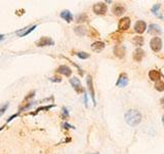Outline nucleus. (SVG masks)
Wrapping results in <instances>:
<instances>
[{"mask_svg": "<svg viewBox=\"0 0 164 154\" xmlns=\"http://www.w3.org/2000/svg\"><path fill=\"white\" fill-rule=\"evenodd\" d=\"M111 38L113 39H116V40H121L122 39V35H119V33H114V34L111 35Z\"/></svg>", "mask_w": 164, "mask_h": 154, "instance_id": "obj_29", "label": "nucleus"}, {"mask_svg": "<svg viewBox=\"0 0 164 154\" xmlns=\"http://www.w3.org/2000/svg\"><path fill=\"white\" fill-rule=\"evenodd\" d=\"M91 154H100V153H98V152H97V153H91Z\"/></svg>", "mask_w": 164, "mask_h": 154, "instance_id": "obj_38", "label": "nucleus"}, {"mask_svg": "<svg viewBox=\"0 0 164 154\" xmlns=\"http://www.w3.org/2000/svg\"><path fill=\"white\" fill-rule=\"evenodd\" d=\"M161 28L156 24H152L149 27V32L150 33H161Z\"/></svg>", "mask_w": 164, "mask_h": 154, "instance_id": "obj_19", "label": "nucleus"}, {"mask_svg": "<svg viewBox=\"0 0 164 154\" xmlns=\"http://www.w3.org/2000/svg\"><path fill=\"white\" fill-rule=\"evenodd\" d=\"M33 105V103H28V104H25L24 106H22L21 108L19 109V111H18V114H20V113H22V112H24V111H26L27 109H29L31 106Z\"/></svg>", "mask_w": 164, "mask_h": 154, "instance_id": "obj_26", "label": "nucleus"}, {"mask_svg": "<svg viewBox=\"0 0 164 154\" xmlns=\"http://www.w3.org/2000/svg\"><path fill=\"white\" fill-rule=\"evenodd\" d=\"M76 55H77V57L79 59H81V60H85V59H88L90 57L89 54H87V52H79Z\"/></svg>", "mask_w": 164, "mask_h": 154, "instance_id": "obj_24", "label": "nucleus"}, {"mask_svg": "<svg viewBox=\"0 0 164 154\" xmlns=\"http://www.w3.org/2000/svg\"><path fill=\"white\" fill-rule=\"evenodd\" d=\"M146 28H147V25L144 21H138L134 25V30L137 31V33H140V34H142V33L145 32Z\"/></svg>", "mask_w": 164, "mask_h": 154, "instance_id": "obj_10", "label": "nucleus"}, {"mask_svg": "<svg viewBox=\"0 0 164 154\" xmlns=\"http://www.w3.org/2000/svg\"><path fill=\"white\" fill-rule=\"evenodd\" d=\"M86 83H87V88L90 92V97L92 99L93 105L95 106V97H94V89H93V82H92V78L90 75H87L86 77Z\"/></svg>", "mask_w": 164, "mask_h": 154, "instance_id": "obj_5", "label": "nucleus"}, {"mask_svg": "<svg viewBox=\"0 0 164 154\" xmlns=\"http://www.w3.org/2000/svg\"><path fill=\"white\" fill-rule=\"evenodd\" d=\"M63 127L64 128H66V130H68V128H75L73 125H70L69 123H67V122H65L64 124H63Z\"/></svg>", "mask_w": 164, "mask_h": 154, "instance_id": "obj_32", "label": "nucleus"}, {"mask_svg": "<svg viewBox=\"0 0 164 154\" xmlns=\"http://www.w3.org/2000/svg\"><path fill=\"white\" fill-rule=\"evenodd\" d=\"M88 35L91 38H94V37H98V35H100V34H98V32L95 29H93V28H89Z\"/></svg>", "mask_w": 164, "mask_h": 154, "instance_id": "obj_25", "label": "nucleus"}, {"mask_svg": "<svg viewBox=\"0 0 164 154\" xmlns=\"http://www.w3.org/2000/svg\"><path fill=\"white\" fill-rule=\"evenodd\" d=\"M150 45H151V48L154 50V52H159L162 47V41L159 37H154L150 42Z\"/></svg>", "mask_w": 164, "mask_h": 154, "instance_id": "obj_7", "label": "nucleus"}, {"mask_svg": "<svg viewBox=\"0 0 164 154\" xmlns=\"http://www.w3.org/2000/svg\"><path fill=\"white\" fill-rule=\"evenodd\" d=\"M149 77L151 80L153 81H157L160 79L161 77V74L159 71H157V70H151V71L149 72Z\"/></svg>", "mask_w": 164, "mask_h": 154, "instance_id": "obj_16", "label": "nucleus"}, {"mask_svg": "<svg viewBox=\"0 0 164 154\" xmlns=\"http://www.w3.org/2000/svg\"><path fill=\"white\" fill-rule=\"evenodd\" d=\"M155 88L157 89L158 91H164V82L161 80H158L156 83H155Z\"/></svg>", "mask_w": 164, "mask_h": 154, "instance_id": "obj_21", "label": "nucleus"}, {"mask_svg": "<svg viewBox=\"0 0 164 154\" xmlns=\"http://www.w3.org/2000/svg\"><path fill=\"white\" fill-rule=\"evenodd\" d=\"M56 72H58V73H60V74H63V75H65V76H67V77H70V76H71V74H72L71 68H69V67L66 66V65L60 66L58 69H56Z\"/></svg>", "mask_w": 164, "mask_h": 154, "instance_id": "obj_9", "label": "nucleus"}, {"mask_svg": "<svg viewBox=\"0 0 164 154\" xmlns=\"http://www.w3.org/2000/svg\"><path fill=\"white\" fill-rule=\"evenodd\" d=\"M7 108H8V103H5V104L0 106V116L3 115L5 113V111L7 110Z\"/></svg>", "mask_w": 164, "mask_h": 154, "instance_id": "obj_27", "label": "nucleus"}, {"mask_svg": "<svg viewBox=\"0 0 164 154\" xmlns=\"http://www.w3.org/2000/svg\"><path fill=\"white\" fill-rule=\"evenodd\" d=\"M144 56H145L144 50L142 48H137V49H135L134 52V60L137 61V62H141L143 60Z\"/></svg>", "mask_w": 164, "mask_h": 154, "instance_id": "obj_14", "label": "nucleus"}, {"mask_svg": "<svg viewBox=\"0 0 164 154\" xmlns=\"http://www.w3.org/2000/svg\"><path fill=\"white\" fill-rule=\"evenodd\" d=\"M162 121H163V123H164V116L162 117Z\"/></svg>", "mask_w": 164, "mask_h": 154, "instance_id": "obj_37", "label": "nucleus"}, {"mask_svg": "<svg viewBox=\"0 0 164 154\" xmlns=\"http://www.w3.org/2000/svg\"><path fill=\"white\" fill-rule=\"evenodd\" d=\"M132 43L135 44V45H143L144 43V38L142 37V36H135V37H134V39H132Z\"/></svg>", "mask_w": 164, "mask_h": 154, "instance_id": "obj_20", "label": "nucleus"}, {"mask_svg": "<svg viewBox=\"0 0 164 154\" xmlns=\"http://www.w3.org/2000/svg\"><path fill=\"white\" fill-rule=\"evenodd\" d=\"M84 104H85V107H87V95H86V92H84Z\"/></svg>", "mask_w": 164, "mask_h": 154, "instance_id": "obj_34", "label": "nucleus"}, {"mask_svg": "<svg viewBox=\"0 0 164 154\" xmlns=\"http://www.w3.org/2000/svg\"><path fill=\"white\" fill-rule=\"evenodd\" d=\"M114 54L115 56H117L118 58H123L124 55H125V47L123 45H116L114 48Z\"/></svg>", "mask_w": 164, "mask_h": 154, "instance_id": "obj_12", "label": "nucleus"}, {"mask_svg": "<svg viewBox=\"0 0 164 154\" xmlns=\"http://www.w3.org/2000/svg\"><path fill=\"white\" fill-rule=\"evenodd\" d=\"M60 16H61L62 19H64L65 21L67 22V23H71V22L73 21V15L71 13L70 10H67V9L63 10Z\"/></svg>", "mask_w": 164, "mask_h": 154, "instance_id": "obj_11", "label": "nucleus"}, {"mask_svg": "<svg viewBox=\"0 0 164 154\" xmlns=\"http://www.w3.org/2000/svg\"><path fill=\"white\" fill-rule=\"evenodd\" d=\"M92 9L93 12H94V13H97V15H105V13H107V10H108V7H107V5L105 3L100 2V3H95L93 5Z\"/></svg>", "mask_w": 164, "mask_h": 154, "instance_id": "obj_3", "label": "nucleus"}, {"mask_svg": "<svg viewBox=\"0 0 164 154\" xmlns=\"http://www.w3.org/2000/svg\"><path fill=\"white\" fill-rule=\"evenodd\" d=\"M125 121L130 127H135L142 121V115L138 111L131 109L125 113Z\"/></svg>", "mask_w": 164, "mask_h": 154, "instance_id": "obj_1", "label": "nucleus"}, {"mask_svg": "<svg viewBox=\"0 0 164 154\" xmlns=\"http://www.w3.org/2000/svg\"><path fill=\"white\" fill-rule=\"evenodd\" d=\"M4 38H5V36H4V35H1V34H0V40H4Z\"/></svg>", "mask_w": 164, "mask_h": 154, "instance_id": "obj_35", "label": "nucleus"}, {"mask_svg": "<svg viewBox=\"0 0 164 154\" xmlns=\"http://www.w3.org/2000/svg\"><path fill=\"white\" fill-rule=\"evenodd\" d=\"M159 8H160V4H155L153 8H152V12H153L154 13H157V12L159 10Z\"/></svg>", "mask_w": 164, "mask_h": 154, "instance_id": "obj_31", "label": "nucleus"}, {"mask_svg": "<svg viewBox=\"0 0 164 154\" xmlns=\"http://www.w3.org/2000/svg\"><path fill=\"white\" fill-rule=\"evenodd\" d=\"M49 80L52 81V82H61L62 78H61V77H60V78H59V77H50Z\"/></svg>", "mask_w": 164, "mask_h": 154, "instance_id": "obj_30", "label": "nucleus"}, {"mask_svg": "<svg viewBox=\"0 0 164 154\" xmlns=\"http://www.w3.org/2000/svg\"><path fill=\"white\" fill-rule=\"evenodd\" d=\"M62 113H63V118H67L69 116V111L66 107H63L62 108Z\"/></svg>", "mask_w": 164, "mask_h": 154, "instance_id": "obj_28", "label": "nucleus"}, {"mask_svg": "<svg viewBox=\"0 0 164 154\" xmlns=\"http://www.w3.org/2000/svg\"><path fill=\"white\" fill-rule=\"evenodd\" d=\"M36 28H37V25H33V26H31V27H26V28H24V29L16 31V34L18 35L19 37H25V36H27L28 34H30L32 31L35 30Z\"/></svg>", "mask_w": 164, "mask_h": 154, "instance_id": "obj_6", "label": "nucleus"}, {"mask_svg": "<svg viewBox=\"0 0 164 154\" xmlns=\"http://www.w3.org/2000/svg\"><path fill=\"white\" fill-rule=\"evenodd\" d=\"M161 103H163V104H164V99H162V100H161Z\"/></svg>", "mask_w": 164, "mask_h": 154, "instance_id": "obj_36", "label": "nucleus"}, {"mask_svg": "<svg viewBox=\"0 0 164 154\" xmlns=\"http://www.w3.org/2000/svg\"><path fill=\"white\" fill-rule=\"evenodd\" d=\"M34 96H35V91H31L30 94H29V96H27V97H26V100H29V99H31V98H33Z\"/></svg>", "mask_w": 164, "mask_h": 154, "instance_id": "obj_33", "label": "nucleus"}, {"mask_svg": "<svg viewBox=\"0 0 164 154\" xmlns=\"http://www.w3.org/2000/svg\"><path fill=\"white\" fill-rule=\"evenodd\" d=\"M105 48V43L102 42V41H95L94 43L91 44V49L93 52H100L101 50H103Z\"/></svg>", "mask_w": 164, "mask_h": 154, "instance_id": "obj_15", "label": "nucleus"}, {"mask_svg": "<svg viewBox=\"0 0 164 154\" xmlns=\"http://www.w3.org/2000/svg\"><path fill=\"white\" fill-rule=\"evenodd\" d=\"M74 32L78 36H84L86 34V28L84 26H77L74 28Z\"/></svg>", "mask_w": 164, "mask_h": 154, "instance_id": "obj_17", "label": "nucleus"}, {"mask_svg": "<svg viewBox=\"0 0 164 154\" xmlns=\"http://www.w3.org/2000/svg\"><path fill=\"white\" fill-rule=\"evenodd\" d=\"M36 45H37L38 47L52 46V45H55V41H53L50 37L44 36V37H41V38L37 41V42H36Z\"/></svg>", "mask_w": 164, "mask_h": 154, "instance_id": "obj_2", "label": "nucleus"}, {"mask_svg": "<svg viewBox=\"0 0 164 154\" xmlns=\"http://www.w3.org/2000/svg\"><path fill=\"white\" fill-rule=\"evenodd\" d=\"M87 16L84 15V13H81V15L77 16V18H76V22L77 23H82V22H86L87 21Z\"/></svg>", "mask_w": 164, "mask_h": 154, "instance_id": "obj_23", "label": "nucleus"}, {"mask_svg": "<svg viewBox=\"0 0 164 154\" xmlns=\"http://www.w3.org/2000/svg\"><path fill=\"white\" fill-rule=\"evenodd\" d=\"M127 83H128V78H127L126 74H121L119 76V79H118L117 83H116V85L117 86H121V88H124V86L127 85Z\"/></svg>", "mask_w": 164, "mask_h": 154, "instance_id": "obj_13", "label": "nucleus"}, {"mask_svg": "<svg viewBox=\"0 0 164 154\" xmlns=\"http://www.w3.org/2000/svg\"><path fill=\"white\" fill-rule=\"evenodd\" d=\"M52 107H55V105H48V106H45V107H40V108H38L35 112H33V113H31V114H32V115H35V114H37L38 112H40L42 110L47 111V110H49V109H52Z\"/></svg>", "mask_w": 164, "mask_h": 154, "instance_id": "obj_22", "label": "nucleus"}, {"mask_svg": "<svg viewBox=\"0 0 164 154\" xmlns=\"http://www.w3.org/2000/svg\"><path fill=\"white\" fill-rule=\"evenodd\" d=\"M70 83H71V85L73 86V88H74L75 91L78 92V94H81V92H85V91H84L83 88H82V85H81L80 80H79L77 77L71 78V79H70Z\"/></svg>", "mask_w": 164, "mask_h": 154, "instance_id": "obj_4", "label": "nucleus"}, {"mask_svg": "<svg viewBox=\"0 0 164 154\" xmlns=\"http://www.w3.org/2000/svg\"><path fill=\"white\" fill-rule=\"evenodd\" d=\"M124 12H125V8H124L122 4H116L114 6V13L116 16L122 15V13H124Z\"/></svg>", "mask_w": 164, "mask_h": 154, "instance_id": "obj_18", "label": "nucleus"}, {"mask_svg": "<svg viewBox=\"0 0 164 154\" xmlns=\"http://www.w3.org/2000/svg\"><path fill=\"white\" fill-rule=\"evenodd\" d=\"M129 26H130V19L127 18V16L121 19L120 22H119V25H118V27H119V30H121V31L127 30L129 28Z\"/></svg>", "mask_w": 164, "mask_h": 154, "instance_id": "obj_8", "label": "nucleus"}]
</instances>
